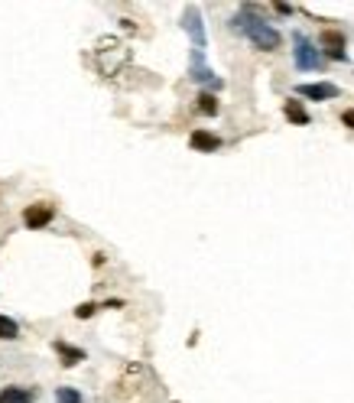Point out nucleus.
Listing matches in <instances>:
<instances>
[{
    "instance_id": "10",
    "label": "nucleus",
    "mask_w": 354,
    "mask_h": 403,
    "mask_svg": "<svg viewBox=\"0 0 354 403\" xmlns=\"http://www.w3.org/2000/svg\"><path fill=\"white\" fill-rule=\"evenodd\" d=\"M283 111H286V117L293 124H309V114H306V108H302L299 101H286V108H283Z\"/></svg>"
},
{
    "instance_id": "3",
    "label": "nucleus",
    "mask_w": 354,
    "mask_h": 403,
    "mask_svg": "<svg viewBox=\"0 0 354 403\" xmlns=\"http://www.w3.org/2000/svg\"><path fill=\"white\" fill-rule=\"evenodd\" d=\"M318 46L325 49L328 59H338V62L345 59V36H341L338 29H325V33H322V39H318Z\"/></svg>"
},
{
    "instance_id": "8",
    "label": "nucleus",
    "mask_w": 354,
    "mask_h": 403,
    "mask_svg": "<svg viewBox=\"0 0 354 403\" xmlns=\"http://www.w3.org/2000/svg\"><path fill=\"white\" fill-rule=\"evenodd\" d=\"M56 351L62 355V365H66V367H72V365H78V361H84V351H82V348H72V345H66V342H56Z\"/></svg>"
},
{
    "instance_id": "4",
    "label": "nucleus",
    "mask_w": 354,
    "mask_h": 403,
    "mask_svg": "<svg viewBox=\"0 0 354 403\" xmlns=\"http://www.w3.org/2000/svg\"><path fill=\"white\" fill-rule=\"evenodd\" d=\"M52 205H46V202H36V205H29L27 212H23V221H27V228H46L49 221H52Z\"/></svg>"
},
{
    "instance_id": "9",
    "label": "nucleus",
    "mask_w": 354,
    "mask_h": 403,
    "mask_svg": "<svg viewBox=\"0 0 354 403\" xmlns=\"http://www.w3.org/2000/svg\"><path fill=\"white\" fill-rule=\"evenodd\" d=\"M0 403H33V394H29L27 387H3Z\"/></svg>"
},
{
    "instance_id": "13",
    "label": "nucleus",
    "mask_w": 354,
    "mask_h": 403,
    "mask_svg": "<svg viewBox=\"0 0 354 403\" xmlns=\"http://www.w3.org/2000/svg\"><path fill=\"white\" fill-rule=\"evenodd\" d=\"M198 111L202 114H218V101L212 94H198Z\"/></svg>"
},
{
    "instance_id": "15",
    "label": "nucleus",
    "mask_w": 354,
    "mask_h": 403,
    "mask_svg": "<svg viewBox=\"0 0 354 403\" xmlns=\"http://www.w3.org/2000/svg\"><path fill=\"white\" fill-rule=\"evenodd\" d=\"M341 124H345V127H351V131H354V108H351V111H345V114H341Z\"/></svg>"
},
{
    "instance_id": "2",
    "label": "nucleus",
    "mask_w": 354,
    "mask_h": 403,
    "mask_svg": "<svg viewBox=\"0 0 354 403\" xmlns=\"http://www.w3.org/2000/svg\"><path fill=\"white\" fill-rule=\"evenodd\" d=\"M293 56H296V68H322V49H316L309 43L306 36H296V49H293Z\"/></svg>"
},
{
    "instance_id": "12",
    "label": "nucleus",
    "mask_w": 354,
    "mask_h": 403,
    "mask_svg": "<svg viewBox=\"0 0 354 403\" xmlns=\"http://www.w3.org/2000/svg\"><path fill=\"white\" fill-rule=\"evenodd\" d=\"M56 403H82V394L72 387H56Z\"/></svg>"
},
{
    "instance_id": "11",
    "label": "nucleus",
    "mask_w": 354,
    "mask_h": 403,
    "mask_svg": "<svg viewBox=\"0 0 354 403\" xmlns=\"http://www.w3.org/2000/svg\"><path fill=\"white\" fill-rule=\"evenodd\" d=\"M0 338L3 342H13V338H20V325L10 316H0Z\"/></svg>"
},
{
    "instance_id": "5",
    "label": "nucleus",
    "mask_w": 354,
    "mask_h": 403,
    "mask_svg": "<svg viewBox=\"0 0 354 403\" xmlns=\"http://www.w3.org/2000/svg\"><path fill=\"white\" fill-rule=\"evenodd\" d=\"M302 98H312V101H332L338 98V88L332 82H316V85H299L296 88Z\"/></svg>"
},
{
    "instance_id": "14",
    "label": "nucleus",
    "mask_w": 354,
    "mask_h": 403,
    "mask_svg": "<svg viewBox=\"0 0 354 403\" xmlns=\"http://www.w3.org/2000/svg\"><path fill=\"white\" fill-rule=\"evenodd\" d=\"M94 309H98L94 302H84V306H78V309H75V316H78V319H88V316H94Z\"/></svg>"
},
{
    "instance_id": "1",
    "label": "nucleus",
    "mask_w": 354,
    "mask_h": 403,
    "mask_svg": "<svg viewBox=\"0 0 354 403\" xmlns=\"http://www.w3.org/2000/svg\"><path fill=\"white\" fill-rule=\"evenodd\" d=\"M234 29H241L244 36L251 39L257 49H263V52H273V49H280V33L267 23L263 17H257L253 13V7H244L237 17H234Z\"/></svg>"
},
{
    "instance_id": "6",
    "label": "nucleus",
    "mask_w": 354,
    "mask_h": 403,
    "mask_svg": "<svg viewBox=\"0 0 354 403\" xmlns=\"http://www.w3.org/2000/svg\"><path fill=\"white\" fill-rule=\"evenodd\" d=\"M182 23H186V29L192 33V39H196V52H202L205 49V29H202V17H198V10H186V17H182Z\"/></svg>"
},
{
    "instance_id": "7",
    "label": "nucleus",
    "mask_w": 354,
    "mask_h": 403,
    "mask_svg": "<svg viewBox=\"0 0 354 403\" xmlns=\"http://www.w3.org/2000/svg\"><path fill=\"white\" fill-rule=\"evenodd\" d=\"M189 143H192V150H198V153H212V150L221 147V140H218L214 133H208V131H192Z\"/></svg>"
}]
</instances>
